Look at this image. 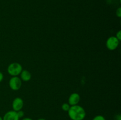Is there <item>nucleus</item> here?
Segmentation results:
<instances>
[{
  "label": "nucleus",
  "mask_w": 121,
  "mask_h": 120,
  "mask_svg": "<svg viewBox=\"0 0 121 120\" xmlns=\"http://www.w3.org/2000/svg\"><path fill=\"white\" fill-rule=\"evenodd\" d=\"M67 112L69 116L72 120H83L86 115L85 109L79 105L70 106Z\"/></svg>",
  "instance_id": "nucleus-1"
},
{
  "label": "nucleus",
  "mask_w": 121,
  "mask_h": 120,
  "mask_svg": "<svg viewBox=\"0 0 121 120\" xmlns=\"http://www.w3.org/2000/svg\"><path fill=\"white\" fill-rule=\"evenodd\" d=\"M22 71V67L18 62H13L8 66L7 72L12 76H18Z\"/></svg>",
  "instance_id": "nucleus-2"
},
{
  "label": "nucleus",
  "mask_w": 121,
  "mask_h": 120,
  "mask_svg": "<svg viewBox=\"0 0 121 120\" xmlns=\"http://www.w3.org/2000/svg\"><path fill=\"white\" fill-rule=\"evenodd\" d=\"M119 42L120 41H119L115 36H111L106 40V47L109 50L114 51L118 47Z\"/></svg>",
  "instance_id": "nucleus-3"
},
{
  "label": "nucleus",
  "mask_w": 121,
  "mask_h": 120,
  "mask_svg": "<svg viewBox=\"0 0 121 120\" xmlns=\"http://www.w3.org/2000/svg\"><path fill=\"white\" fill-rule=\"evenodd\" d=\"M9 86L13 91H18L22 87V81L21 78L17 76H12L9 81Z\"/></svg>",
  "instance_id": "nucleus-4"
},
{
  "label": "nucleus",
  "mask_w": 121,
  "mask_h": 120,
  "mask_svg": "<svg viewBox=\"0 0 121 120\" xmlns=\"http://www.w3.org/2000/svg\"><path fill=\"white\" fill-rule=\"evenodd\" d=\"M24 106V101L22 98L20 97H16L14 99L12 102V107H13V110L15 111H18L21 110L23 108Z\"/></svg>",
  "instance_id": "nucleus-5"
},
{
  "label": "nucleus",
  "mask_w": 121,
  "mask_h": 120,
  "mask_svg": "<svg viewBox=\"0 0 121 120\" xmlns=\"http://www.w3.org/2000/svg\"><path fill=\"white\" fill-rule=\"evenodd\" d=\"M80 96L79 94L76 92L72 93L70 95L68 99V104L70 106L78 105L80 102Z\"/></svg>",
  "instance_id": "nucleus-6"
},
{
  "label": "nucleus",
  "mask_w": 121,
  "mask_h": 120,
  "mask_svg": "<svg viewBox=\"0 0 121 120\" xmlns=\"http://www.w3.org/2000/svg\"><path fill=\"white\" fill-rule=\"evenodd\" d=\"M2 120H20L17 113L15 111H9L4 115Z\"/></svg>",
  "instance_id": "nucleus-7"
},
{
  "label": "nucleus",
  "mask_w": 121,
  "mask_h": 120,
  "mask_svg": "<svg viewBox=\"0 0 121 120\" xmlns=\"http://www.w3.org/2000/svg\"><path fill=\"white\" fill-rule=\"evenodd\" d=\"M20 75L21 81H23L24 82H28L30 81L31 79V74L29 71L27 69H22Z\"/></svg>",
  "instance_id": "nucleus-8"
},
{
  "label": "nucleus",
  "mask_w": 121,
  "mask_h": 120,
  "mask_svg": "<svg viewBox=\"0 0 121 120\" xmlns=\"http://www.w3.org/2000/svg\"><path fill=\"white\" fill-rule=\"evenodd\" d=\"M70 108V105L68 103H63L61 105V109L64 111L67 112Z\"/></svg>",
  "instance_id": "nucleus-9"
},
{
  "label": "nucleus",
  "mask_w": 121,
  "mask_h": 120,
  "mask_svg": "<svg viewBox=\"0 0 121 120\" xmlns=\"http://www.w3.org/2000/svg\"><path fill=\"white\" fill-rule=\"evenodd\" d=\"M92 120H106V119L103 115H98L95 116Z\"/></svg>",
  "instance_id": "nucleus-10"
},
{
  "label": "nucleus",
  "mask_w": 121,
  "mask_h": 120,
  "mask_svg": "<svg viewBox=\"0 0 121 120\" xmlns=\"http://www.w3.org/2000/svg\"><path fill=\"white\" fill-rule=\"evenodd\" d=\"M17 115L20 119L21 118H23V116H24V112L23 111H22V109L18 111H17Z\"/></svg>",
  "instance_id": "nucleus-11"
},
{
  "label": "nucleus",
  "mask_w": 121,
  "mask_h": 120,
  "mask_svg": "<svg viewBox=\"0 0 121 120\" xmlns=\"http://www.w3.org/2000/svg\"><path fill=\"white\" fill-rule=\"evenodd\" d=\"M116 15L118 18L121 17V7H119L116 11Z\"/></svg>",
  "instance_id": "nucleus-12"
},
{
  "label": "nucleus",
  "mask_w": 121,
  "mask_h": 120,
  "mask_svg": "<svg viewBox=\"0 0 121 120\" xmlns=\"http://www.w3.org/2000/svg\"><path fill=\"white\" fill-rule=\"evenodd\" d=\"M115 36L116 38L119 40V41H121V30L118 31V32H117V34H116Z\"/></svg>",
  "instance_id": "nucleus-13"
},
{
  "label": "nucleus",
  "mask_w": 121,
  "mask_h": 120,
  "mask_svg": "<svg viewBox=\"0 0 121 120\" xmlns=\"http://www.w3.org/2000/svg\"><path fill=\"white\" fill-rule=\"evenodd\" d=\"M4 79V75L1 71H0V82H2Z\"/></svg>",
  "instance_id": "nucleus-14"
},
{
  "label": "nucleus",
  "mask_w": 121,
  "mask_h": 120,
  "mask_svg": "<svg viewBox=\"0 0 121 120\" xmlns=\"http://www.w3.org/2000/svg\"><path fill=\"white\" fill-rule=\"evenodd\" d=\"M116 118H117V120H121V116L120 114L117 115V116H116Z\"/></svg>",
  "instance_id": "nucleus-15"
},
{
  "label": "nucleus",
  "mask_w": 121,
  "mask_h": 120,
  "mask_svg": "<svg viewBox=\"0 0 121 120\" xmlns=\"http://www.w3.org/2000/svg\"><path fill=\"white\" fill-rule=\"evenodd\" d=\"M22 120H33L31 118L26 117V118H22Z\"/></svg>",
  "instance_id": "nucleus-16"
},
{
  "label": "nucleus",
  "mask_w": 121,
  "mask_h": 120,
  "mask_svg": "<svg viewBox=\"0 0 121 120\" xmlns=\"http://www.w3.org/2000/svg\"><path fill=\"white\" fill-rule=\"evenodd\" d=\"M37 120H46L44 118H39V119H38Z\"/></svg>",
  "instance_id": "nucleus-17"
},
{
  "label": "nucleus",
  "mask_w": 121,
  "mask_h": 120,
  "mask_svg": "<svg viewBox=\"0 0 121 120\" xmlns=\"http://www.w3.org/2000/svg\"><path fill=\"white\" fill-rule=\"evenodd\" d=\"M0 120H2V117H1V116H0Z\"/></svg>",
  "instance_id": "nucleus-18"
}]
</instances>
